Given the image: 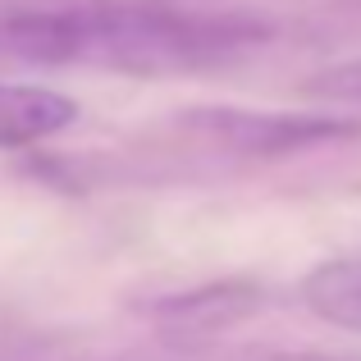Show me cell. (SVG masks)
<instances>
[{
    "label": "cell",
    "instance_id": "cell-1",
    "mask_svg": "<svg viewBox=\"0 0 361 361\" xmlns=\"http://www.w3.org/2000/svg\"><path fill=\"white\" fill-rule=\"evenodd\" d=\"M270 42V23L192 0H51L0 14V60L169 78L233 64Z\"/></svg>",
    "mask_w": 361,
    "mask_h": 361
},
{
    "label": "cell",
    "instance_id": "cell-2",
    "mask_svg": "<svg viewBox=\"0 0 361 361\" xmlns=\"http://www.w3.org/2000/svg\"><path fill=\"white\" fill-rule=\"evenodd\" d=\"M178 128L202 151L233 160H274L343 142L357 133L343 115H293V110H238V106H197L178 110Z\"/></svg>",
    "mask_w": 361,
    "mask_h": 361
},
{
    "label": "cell",
    "instance_id": "cell-3",
    "mask_svg": "<svg viewBox=\"0 0 361 361\" xmlns=\"http://www.w3.org/2000/svg\"><path fill=\"white\" fill-rule=\"evenodd\" d=\"M78 123V101L37 82H0V151L37 147Z\"/></svg>",
    "mask_w": 361,
    "mask_h": 361
},
{
    "label": "cell",
    "instance_id": "cell-4",
    "mask_svg": "<svg viewBox=\"0 0 361 361\" xmlns=\"http://www.w3.org/2000/svg\"><path fill=\"white\" fill-rule=\"evenodd\" d=\"M302 302H307L320 320H329V325L361 329V256L320 261L316 270L302 279Z\"/></svg>",
    "mask_w": 361,
    "mask_h": 361
},
{
    "label": "cell",
    "instance_id": "cell-5",
    "mask_svg": "<svg viewBox=\"0 0 361 361\" xmlns=\"http://www.w3.org/2000/svg\"><path fill=\"white\" fill-rule=\"evenodd\" d=\"M256 307V288L247 283H220V288H202V293H178L165 298L160 307H151L160 320H174V325H197V320H229Z\"/></svg>",
    "mask_w": 361,
    "mask_h": 361
},
{
    "label": "cell",
    "instance_id": "cell-6",
    "mask_svg": "<svg viewBox=\"0 0 361 361\" xmlns=\"http://www.w3.org/2000/svg\"><path fill=\"white\" fill-rule=\"evenodd\" d=\"M307 92L320 97V101H329V106H361V55L320 69L316 78L307 82Z\"/></svg>",
    "mask_w": 361,
    "mask_h": 361
},
{
    "label": "cell",
    "instance_id": "cell-7",
    "mask_svg": "<svg viewBox=\"0 0 361 361\" xmlns=\"http://www.w3.org/2000/svg\"><path fill=\"white\" fill-rule=\"evenodd\" d=\"M265 361H357V357H329V353H279Z\"/></svg>",
    "mask_w": 361,
    "mask_h": 361
}]
</instances>
